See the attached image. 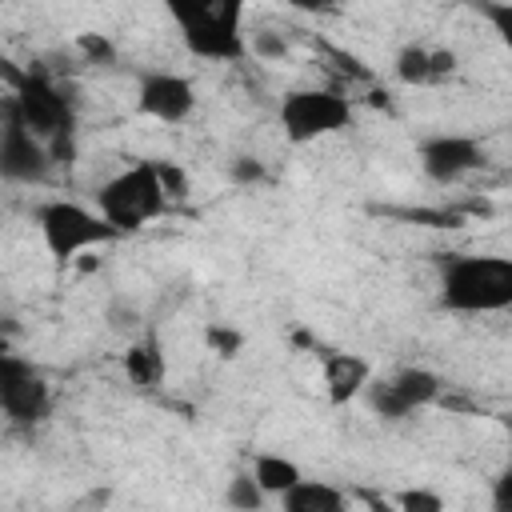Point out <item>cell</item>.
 I'll list each match as a JSON object with an SVG mask.
<instances>
[{
    "instance_id": "cell-1",
    "label": "cell",
    "mask_w": 512,
    "mask_h": 512,
    "mask_svg": "<svg viewBox=\"0 0 512 512\" xmlns=\"http://www.w3.org/2000/svg\"><path fill=\"white\" fill-rule=\"evenodd\" d=\"M168 16L176 20V32L192 56L216 60V64H232V60L248 56L244 4H236V0H188V4H168Z\"/></svg>"
},
{
    "instance_id": "cell-2",
    "label": "cell",
    "mask_w": 512,
    "mask_h": 512,
    "mask_svg": "<svg viewBox=\"0 0 512 512\" xmlns=\"http://www.w3.org/2000/svg\"><path fill=\"white\" fill-rule=\"evenodd\" d=\"M440 304L448 312L484 316L512 304V260L508 256H456L440 272Z\"/></svg>"
},
{
    "instance_id": "cell-3",
    "label": "cell",
    "mask_w": 512,
    "mask_h": 512,
    "mask_svg": "<svg viewBox=\"0 0 512 512\" xmlns=\"http://www.w3.org/2000/svg\"><path fill=\"white\" fill-rule=\"evenodd\" d=\"M168 208V196L160 188V164H132L100 184L96 192V216L116 232H140L148 220H156Z\"/></svg>"
},
{
    "instance_id": "cell-4",
    "label": "cell",
    "mask_w": 512,
    "mask_h": 512,
    "mask_svg": "<svg viewBox=\"0 0 512 512\" xmlns=\"http://www.w3.org/2000/svg\"><path fill=\"white\" fill-rule=\"evenodd\" d=\"M36 228H40V240H44L48 256L60 260V264L76 260L88 248H104V244L116 240V232L76 200H44L36 208Z\"/></svg>"
},
{
    "instance_id": "cell-5",
    "label": "cell",
    "mask_w": 512,
    "mask_h": 512,
    "mask_svg": "<svg viewBox=\"0 0 512 512\" xmlns=\"http://www.w3.org/2000/svg\"><path fill=\"white\" fill-rule=\"evenodd\" d=\"M352 124V100L336 88H292L280 100V128L292 144L336 136Z\"/></svg>"
},
{
    "instance_id": "cell-6",
    "label": "cell",
    "mask_w": 512,
    "mask_h": 512,
    "mask_svg": "<svg viewBox=\"0 0 512 512\" xmlns=\"http://www.w3.org/2000/svg\"><path fill=\"white\" fill-rule=\"evenodd\" d=\"M0 408L16 424H40L52 408L48 380L20 356L0 348Z\"/></svg>"
},
{
    "instance_id": "cell-7",
    "label": "cell",
    "mask_w": 512,
    "mask_h": 512,
    "mask_svg": "<svg viewBox=\"0 0 512 512\" xmlns=\"http://www.w3.org/2000/svg\"><path fill=\"white\" fill-rule=\"evenodd\" d=\"M440 392H444L440 376H436L432 368H416V364L392 372V376L380 380V384H368L372 412L384 416V420H404V416H412V412L436 404Z\"/></svg>"
},
{
    "instance_id": "cell-8",
    "label": "cell",
    "mask_w": 512,
    "mask_h": 512,
    "mask_svg": "<svg viewBox=\"0 0 512 512\" xmlns=\"http://www.w3.org/2000/svg\"><path fill=\"white\" fill-rule=\"evenodd\" d=\"M12 96H16V108H20L24 128L36 132L40 140H44V136H60V132H68V124H72L68 104H64V96H60L44 76L20 72L16 84H12Z\"/></svg>"
},
{
    "instance_id": "cell-9",
    "label": "cell",
    "mask_w": 512,
    "mask_h": 512,
    "mask_svg": "<svg viewBox=\"0 0 512 512\" xmlns=\"http://www.w3.org/2000/svg\"><path fill=\"white\" fill-rule=\"evenodd\" d=\"M136 108L148 120L180 124L196 108V84L180 72H144L140 84H136Z\"/></svg>"
},
{
    "instance_id": "cell-10",
    "label": "cell",
    "mask_w": 512,
    "mask_h": 512,
    "mask_svg": "<svg viewBox=\"0 0 512 512\" xmlns=\"http://www.w3.org/2000/svg\"><path fill=\"white\" fill-rule=\"evenodd\" d=\"M480 164H484V152H480V140H472V136L444 132V136H428L420 144V168L436 184H456L468 172H476Z\"/></svg>"
},
{
    "instance_id": "cell-11",
    "label": "cell",
    "mask_w": 512,
    "mask_h": 512,
    "mask_svg": "<svg viewBox=\"0 0 512 512\" xmlns=\"http://www.w3.org/2000/svg\"><path fill=\"white\" fill-rule=\"evenodd\" d=\"M48 172V148L36 132H28L20 120L0 124V180L12 184H36Z\"/></svg>"
},
{
    "instance_id": "cell-12",
    "label": "cell",
    "mask_w": 512,
    "mask_h": 512,
    "mask_svg": "<svg viewBox=\"0 0 512 512\" xmlns=\"http://www.w3.org/2000/svg\"><path fill=\"white\" fill-rule=\"evenodd\" d=\"M324 392L332 404H352L372 384V364L356 352H328L324 356Z\"/></svg>"
},
{
    "instance_id": "cell-13",
    "label": "cell",
    "mask_w": 512,
    "mask_h": 512,
    "mask_svg": "<svg viewBox=\"0 0 512 512\" xmlns=\"http://www.w3.org/2000/svg\"><path fill=\"white\" fill-rule=\"evenodd\" d=\"M452 68H456V56H452V52H432V48H424V44H404V48L396 52V64H392L396 80L408 84V88L436 84V80H444Z\"/></svg>"
},
{
    "instance_id": "cell-14",
    "label": "cell",
    "mask_w": 512,
    "mask_h": 512,
    "mask_svg": "<svg viewBox=\"0 0 512 512\" xmlns=\"http://www.w3.org/2000/svg\"><path fill=\"white\" fill-rule=\"evenodd\" d=\"M280 512H348V496L324 480H296L280 496Z\"/></svg>"
},
{
    "instance_id": "cell-15",
    "label": "cell",
    "mask_w": 512,
    "mask_h": 512,
    "mask_svg": "<svg viewBox=\"0 0 512 512\" xmlns=\"http://www.w3.org/2000/svg\"><path fill=\"white\" fill-rule=\"evenodd\" d=\"M252 480H256V488L264 492V496H284L296 480H304V472H300V464L296 460H288V456H280V452H260L256 460H252Z\"/></svg>"
},
{
    "instance_id": "cell-16",
    "label": "cell",
    "mask_w": 512,
    "mask_h": 512,
    "mask_svg": "<svg viewBox=\"0 0 512 512\" xmlns=\"http://www.w3.org/2000/svg\"><path fill=\"white\" fill-rule=\"evenodd\" d=\"M264 500H268V496L256 488L252 472H236V476L228 480V488H224V504H228L232 512H260Z\"/></svg>"
},
{
    "instance_id": "cell-17",
    "label": "cell",
    "mask_w": 512,
    "mask_h": 512,
    "mask_svg": "<svg viewBox=\"0 0 512 512\" xmlns=\"http://www.w3.org/2000/svg\"><path fill=\"white\" fill-rule=\"evenodd\" d=\"M392 512H444V496L432 488H404L396 492Z\"/></svg>"
},
{
    "instance_id": "cell-18",
    "label": "cell",
    "mask_w": 512,
    "mask_h": 512,
    "mask_svg": "<svg viewBox=\"0 0 512 512\" xmlns=\"http://www.w3.org/2000/svg\"><path fill=\"white\" fill-rule=\"evenodd\" d=\"M248 52H252L256 60L276 64V60H284V56H288V40H284L280 32H272V28H260V32L248 40Z\"/></svg>"
},
{
    "instance_id": "cell-19",
    "label": "cell",
    "mask_w": 512,
    "mask_h": 512,
    "mask_svg": "<svg viewBox=\"0 0 512 512\" xmlns=\"http://www.w3.org/2000/svg\"><path fill=\"white\" fill-rule=\"evenodd\" d=\"M204 340H208V348H212L216 356H228V360H232V356L244 348V336H240L236 328H224V324H208Z\"/></svg>"
},
{
    "instance_id": "cell-20",
    "label": "cell",
    "mask_w": 512,
    "mask_h": 512,
    "mask_svg": "<svg viewBox=\"0 0 512 512\" xmlns=\"http://www.w3.org/2000/svg\"><path fill=\"white\" fill-rule=\"evenodd\" d=\"M128 368H132V376H136L140 384H152V380L160 376V360L152 356V348H136V352H128Z\"/></svg>"
},
{
    "instance_id": "cell-21",
    "label": "cell",
    "mask_w": 512,
    "mask_h": 512,
    "mask_svg": "<svg viewBox=\"0 0 512 512\" xmlns=\"http://www.w3.org/2000/svg\"><path fill=\"white\" fill-rule=\"evenodd\" d=\"M76 44H80V52H88V60H100V64H108V60L116 56V52H112V44H108L104 36H92V32H84Z\"/></svg>"
},
{
    "instance_id": "cell-22",
    "label": "cell",
    "mask_w": 512,
    "mask_h": 512,
    "mask_svg": "<svg viewBox=\"0 0 512 512\" xmlns=\"http://www.w3.org/2000/svg\"><path fill=\"white\" fill-rule=\"evenodd\" d=\"M232 176H236V180H244V184H252V180H260L264 172H260V164H256V160H248V156H240V160L232 164Z\"/></svg>"
},
{
    "instance_id": "cell-23",
    "label": "cell",
    "mask_w": 512,
    "mask_h": 512,
    "mask_svg": "<svg viewBox=\"0 0 512 512\" xmlns=\"http://www.w3.org/2000/svg\"><path fill=\"white\" fill-rule=\"evenodd\" d=\"M508 488H512V480L500 476V480H496V492H492V508H496V512H508Z\"/></svg>"
}]
</instances>
